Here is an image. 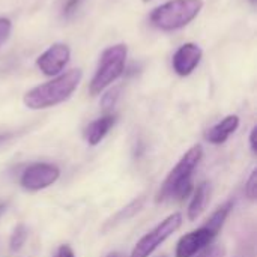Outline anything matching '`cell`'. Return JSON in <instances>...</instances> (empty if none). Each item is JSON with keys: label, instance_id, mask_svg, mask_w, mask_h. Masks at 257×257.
Listing matches in <instances>:
<instances>
[{"label": "cell", "instance_id": "11", "mask_svg": "<svg viewBox=\"0 0 257 257\" xmlns=\"http://www.w3.org/2000/svg\"><path fill=\"white\" fill-rule=\"evenodd\" d=\"M239 126V117L236 114H230L224 117L221 122L214 125L208 133H206V140L214 145H221L224 143Z\"/></svg>", "mask_w": 257, "mask_h": 257}, {"label": "cell", "instance_id": "23", "mask_svg": "<svg viewBox=\"0 0 257 257\" xmlns=\"http://www.w3.org/2000/svg\"><path fill=\"white\" fill-rule=\"evenodd\" d=\"M236 257H254V251H253V250H247V248H245V250H242V251H241V253H239Z\"/></svg>", "mask_w": 257, "mask_h": 257}, {"label": "cell", "instance_id": "22", "mask_svg": "<svg viewBox=\"0 0 257 257\" xmlns=\"http://www.w3.org/2000/svg\"><path fill=\"white\" fill-rule=\"evenodd\" d=\"M256 137H257V128L254 126L250 133V148H251V152L256 154L257 152V146H256Z\"/></svg>", "mask_w": 257, "mask_h": 257}, {"label": "cell", "instance_id": "7", "mask_svg": "<svg viewBox=\"0 0 257 257\" xmlns=\"http://www.w3.org/2000/svg\"><path fill=\"white\" fill-rule=\"evenodd\" d=\"M218 233L212 230L208 224L202 226L197 230L190 232L188 235H184L176 245V257H193L199 251H202L205 247L211 245Z\"/></svg>", "mask_w": 257, "mask_h": 257}, {"label": "cell", "instance_id": "20", "mask_svg": "<svg viewBox=\"0 0 257 257\" xmlns=\"http://www.w3.org/2000/svg\"><path fill=\"white\" fill-rule=\"evenodd\" d=\"M11 32H12V23H11V20L0 17V48L9 39Z\"/></svg>", "mask_w": 257, "mask_h": 257}, {"label": "cell", "instance_id": "24", "mask_svg": "<svg viewBox=\"0 0 257 257\" xmlns=\"http://www.w3.org/2000/svg\"><path fill=\"white\" fill-rule=\"evenodd\" d=\"M107 257H125L122 253H119V251H113V253H110Z\"/></svg>", "mask_w": 257, "mask_h": 257}, {"label": "cell", "instance_id": "10", "mask_svg": "<svg viewBox=\"0 0 257 257\" xmlns=\"http://www.w3.org/2000/svg\"><path fill=\"white\" fill-rule=\"evenodd\" d=\"M116 122V116L113 114H105L93 122H90L86 130H84V139L90 146H96L101 143V140L108 134V131L113 128Z\"/></svg>", "mask_w": 257, "mask_h": 257}, {"label": "cell", "instance_id": "16", "mask_svg": "<svg viewBox=\"0 0 257 257\" xmlns=\"http://www.w3.org/2000/svg\"><path fill=\"white\" fill-rule=\"evenodd\" d=\"M81 2L83 0H62V5H60V14H62V17H65V18L72 17L77 12V9L81 5Z\"/></svg>", "mask_w": 257, "mask_h": 257}, {"label": "cell", "instance_id": "4", "mask_svg": "<svg viewBox=\"0 0 257 257\" xmlns=\"http://www.w3.org/2000/svg\"><path fill=\"white\" fill-rule=\"evenodd\" d=\"M128 48L125 44H116L104 50L101 54L96 72L90 81V93L98 95L116 81L125 71Z\"/></svg>", "mask_w": 257, "mask_h": 257}, {"label": "cell", "instance_id": "26", "mask_svg": "<svg viewBox=\"0 0 257 257\" xmlns=\"http://www.w3.org/2000/svg\"><path fill=\"white\" fill-rule=\"evenodd\" d=\"M143 2H145V3H148V2H151V0H143Z\"/></svg>", "mask_w": 257, "mask_h": 257}, {"label": "cell", "instance_id": "6", "mask_svg": "<svg viewBox=\"0 0 257 257\" xmlns=\"http://www.w3.org/2000/svg\"><path fill=\"white\" fill-rule=\"evenodd\" d=\"M60 176V170L48 163H36L29 166L20 179V184L27 191H39L53 185Z\"/></svg>", "mask_w": 257, "mask_h": 257}, {"label": "cell", "instance_id": "17", "mask_svg": "<svg viewBox=\"0 0 257 257\" xmlns=\"http://www.w3.org/2000/svg\"><path fill=\"white\" fill-rule=\"evenodd\" d=\"M193 257H226V250L223 245L220 244H215V245H208L205 247L202 251H199L196 256Z\"/></svg>", "mask_w": 257, "mask_h": 257}, {"label": "cell", "instance_id": "18", "mask_svg": "<svg viewBox=\"0 0 257 257\" xmlns=\"http://www.w3.org/2000/svg\"><path fill=\"white\" fill-rule=\"evenodd\" d=\"M119 93H120V89L119 87H114L111 90H108L105 95H102V99H101V105L104 110H110L114 107L117 98H119Z\"/></svg>", "mask_w": 257, "mask_h": 257}, {"label": "cell", "instance_id": "5", "mask_svg": "<svg viewBox=\"0 0 257 257\" xmlns=\"http://www.w3.org/2000/svg\"><path fill=\"white\" fill-rule=\"evenodd\" d=\"M182 224V215L175 212L163 220L157 227L146 233L134 247L131 257H149L169 236H172Z\"/></svg>", "mask_w": 257, "mask_h": 257}, {"label": "cell", "instance_id": "8", "mask_svg": "<svg viewBox=\"0 0 257 257\" xmlns=\"http://www.w3.org/2000/svg\"><path fill=\"white\" fill-rule=\"evenodd\" d=\"M71 59V50L66 44H53L48 50H45L38 59L36 66L42 71V74L48 77H54L63 71Z\"/></svg>", "mask_w": 257, "mask_h": 257}, {"label": "cell", "instance_id": "25", "mask_svg": "<svg viewBox=\"0 0 257 257\" xmlns=\"http://www.w3.org/2000/svg\"><path fill=\"white\" fill-rule=\"evenodd\" d=\"M3 211H5V205H0V214H2Z\"/></svg>", "mask_w": 257, "mask_h": 257}, {"label": "cell", "instance_id": "3", "mask_svg": "<svg viewBox=\"0 0 257 257\" xmlns=\"http://www.w3.org/2000/svg\"><path fill=\"white\" fill-rule=\"evenodd\" d=\"M203 0H170L155 8L151 24L163 32H173L188 26L202 11Z\"/></svg>", "mask_w": 257, "mask_h": 257}, {"label": "cell", "instance_id": "27", "mask_svg": "<svg viewBox=\"0 0 257 257\" xmlns=\"http://www.w3.org/2000/svg\"><path fill=\"white\" fill-rule=\"evenodd\" d=\"M163 257H166V256H163Z\"/></svg>", "mask_w": 257, "mask_h": 257}, {"label": "cell", "instance_id": "1", "mask_svg": "<svg viewBox=\"0 0 257 257\" xmlns=\"http://www.w3.org/2000/svg\"><path fill=\"white\" fill-rule=\"evenodd\" d=\"M81 78V69H71L65 74H60L51 81L30 89L24 95V105L30 110H44L62 104L75 92Z\"/></svg>", "mask_w": 257, "mask_h": 257}, {"label": "cell", "instance_id": "15", "mask_svg": "<svg viewBox=\"0 0 257 257\" xmlns=\"http://www.w3.org/2000/svg\"><path fill=\"white\" fill-rule=\"evenodd\" d=\"M27 236H29V232H27L26 226L24 224H18L14 229V232L11 235V239H9V248H11V251H18L26 244Z\"/></svg>", "mask_w": 257, "mask_h": 257}, {"label": "cell", "instance_id": "21", "mask_svg": "<svg viewBox=\"0 0 257 257\" xmlns=\"http://www.w3.org/2000/svg\"><path fill=\"white\" fill-rule=\"evenodd\" d=\"M56 257H75V254H74V251H72V248H71L69 245H62V247L57 250Z\"/></svg>", "mask_w": 257, "mask_h": 257}, {"label": "cell", "instance_id": "2", "mask_svg": "<svg viewBox=\"0 0 257 257\" xmlns=\"http://www.w3.org/2000/svg\"><path fill=\"white\" fill-rule=\"evenodd\" d=\"M202 155H203V149L200 145H196L191 149H188V152L179 160V163L173 167V170L169 173V176L163 182L157 202L184 200L191 193L193 172L200 163Z\"/></svg>", "mask_w": 257, "mask_h": 257}, {"label": "cell", "instance_id": "9", "mask_svg": "<svg viewBox=\"0 0 257 257\" xmlns=\"http://www.w3.org/2000/svg\"><path fill=\"white\" fill-rule=\"evenodd\" d=\"M202 56H203V51L197 44H193V42L184 44L173 54V59H172L173 71L181 77L190 75L199 66Z\"/></svg>", "mask_w": 257, "mask_h": 257}, {"label": "cell", "instance_id": "14", "mask_svg": "<svg viewBox=\"0 0 257 257\" xmlns=\"http://www.w3.org/2000/svg\"><path fill=\"white\" fill-rule=\"evenodd\" d=\"M143 203H145V197H140V199L134 200V202H133V203H130L126 208L120 209V211L114 215V218H111V221L108 223V226H116L117 223H122V221L130 220L134 214H137V212L142 209Z\"/></svg>", "mask_w": 257, "mask_h": 257}, {"label": "cell", "instance_id": "13", "mask_svg": "<svg viewBox=\"0 0 257 257\" xmlns=\"http://www.w3.org/2000/svg\"><path fill=\"white\" fill-rule=\"evenodd\" d=\"M232 208H233V202H232V200H230V202H226L223 206H220V208L211 215V218L208 220L206 224H208L212 230H215V232L218 233V232L221 230V227H223V224H224L227 215L230 214Z\"/></svg>", "mask_w": 257, "mask_h": 257}, {"label": "cell", "instance_id": "12", "mask_svg": "<svg viewBox=\"0 0 257 257\" xmlns=\"http://www.w3.org/2000/svg\"><path fill=\"white\" fill-rule=\"evenodd\" d=\"M211 199V185L208 182H202L197 190L194 191V196L188 206V220L194 221L200 217V214L205 211Z\"/></svg>", "mask_w": 257, "mask_h": 257}, {"label": "cell", "instance_id": "19", "mask_svg": "<svg viewBox=\"0 0 257 257\" xmlns=\"http://www.w3.org/2000/svg\"><path fill=\"white\" fill-rule=\"evenodd\" d=\"M245 194L250 200L257 199V169H254L245 184Z\"/></svg>", "mask_w": 257, "mask_h": 257}]
</instances>
